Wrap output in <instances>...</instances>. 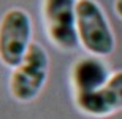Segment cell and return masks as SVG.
<instances>
[{"mask_svg": "<svg viewBox=\"0 0 122 119\" xmlns=\"http://www.w3.org/2000/svg\"><path fill=\"white\" fill-rule=\"evenodd\" d=\"M32 19L21 8L8 10L0 19V62L16 68L32 45Z\"/></svg>", "mask_w": 122, "mask_h": 119, "instance_id": "3", "label": "cell"}, {"mask_svg": "<svg viewBox=\"0 0 122 119\" xmlns=\"http://www.w3.org/2000/svg\"><path fill=\"white\" fill-rule=\"evenodd\" d=\"M76 30L79 45L92 56L105 57L116 48L108 19L95 0H76Z\"/></svg>", "mask_w": 122, "mask_h": 119, "instance_id": "1", "label": "cell"}, {"mask_svg": "<svg viewBox=\"0 0 122 119\" xmlns=\"http://www.w3.org/2000/svg\"><path fill=\"white\" fill-rule=\"evenodd\" d=\"M43 16L49 40L57 48L75 51L79 46L76 30V0H45Z\"/></svg>", "mask_w": 122, "mask_h": 119, "instance_id": "4", "label": "cell"}, {"mask_svg": "<svg viewBox=\"0 0 122 119\" xmlns=\"http://www.w3.org/2000/svg\"><path fill=\"white\" fill-rule=\"evenodd\" d=\"M49 73V56L38 43H32L21 64L10 76V92L16 102L35 100L46 84Z\"/></svg>", "mask_w": 122, "mask_h": 119, "instance_id": "2", "label": "cell"}, {"mask_svg": "<svg viewBox=\"0 0 122 119\" xmlns=\"http://www.w3.org/2000/svg\"><path fill=\"white\" fill-rule=\"evenodd\" d=\"M76 106L89 116L103 118L122 110V70L111 75L102 89L89 94H75Z\"/></svg>", "mask_w": 122, "mask_h": 119, "instance_id": "5", "label": "cell"}, {"mask_svg": "<svg viewBox=\"0 0 122 119\" xmlns=\"http://www.w3.org/2000/svg\"><path fill=\"white\" fill-rule=\"evenodd\" d=\"M111 78V70L106 62L97 57H82L71 68V84L75 94H89L102 89Z\"/></svg>", "mask_w": 122, "mask_h": 119, "instance_id": "6", "label": "cell"}, {"mask_svg": "<svg viewBox=\"0 0 122 119\" xmlns=\"http://www.w3.org/2000/svg\"><path fill=\"white\" fill-rule=\"evenodd\" d=\"M114 11H116L117 16L122 19V0H116V2H114Z\"/></svg>", "mask_w": 122, "mask_h": 119, "instance_id": "7", "label": "cell"}]
</instances>
